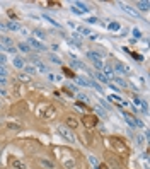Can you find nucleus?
Returning <instances> with one entry per match:
<instances>
[{
  "instance_id": "nucleus-9",
  "label": "nucleus",
  "mask_w": 150,
  "mask_h": 169,
  "mask_svg": "<svg viewBox=\"0 0 150 169\" xmlns=\"http://www.w3.org/2000/svg\"><path fill=\"white\" fill-rule=\"evenodd\" d=\"M121 5V10L123 12H126L128 16H131V17H138V10H135L133 7H130L128 3H119Z\"/></svg>"
},
{
  "instance_id": "nucleus-42",
  "label": "nucleus",
  "mask_w": 150,
  "mask_h": 169,
  "mask_svg": "<svg viewBox=\"0 0 150 169\" xmlns=\"http://www.w3.org/2000/svg\"><path fill=\"white\" fill-rule=\"evenodd\" d=\"M7 70H5V68H3V67H0V77H3V79H5V77H7Z\"/></svg>"
},
{
  "instance_id": "nucleus-14",
  "label": "nucleus",
  "mask_w": 150,
  "mask_h": 169,
  "mask_svg": "<svg viewBox=\"0 0 150 169\" xmlns=\"http://www.w3.org/2000/svg\"><path fill=\"white\" fill-rule=\"evenodd\" d=\"M114 68H116L118 72H121V74H130V68H128L126 65H123L121 62H114Z\"/></svg>"
},
{
  "instance_id": "nucleus-41",
  "label": "nucleus",
  "mask_w": 150,
  "mask_h": 169,
  "mask_svg": "<svg viewBox=\"0 0 150 169\" xmlns=\"http://www.w3.org/2000/svg\"><path fill=\"white\" fill-rule=\"evenodd\" d=\"M133 36H135V38L142 36V33H140V29H138V27H135V29H133Z\"/></svg>"
},
{
  "instance_id": "nucleus-16",
  "label": "nucleus",
  "mask_w": 150,
  "mask_h": 169,
  "mask_svg": "<svg viewBox=\"0 0 150 169\" xmlns=\"http://www.w3.org/2000/svg\"><path fill=\"white\" fill-rule=\"evenodd\" d=\"M5 128L10 131H19L22 127H20V123H14V121H9V123H5Z\"/></svg>"
},
{
  "instance_id": "nucleus-33",
  "label": "nucleus",
  "mask_w": 150,
  "mask_h": 169,
  "mask_svg": "<svg viewBox=\"0 0 150 169\" xmlns=\"http://www.w3.org/2000/svg\"><path fill=\"white\" fill-rule=\"evenodd\" d=\"M19 80H22V82H29V80H31V77H29V75H26V74H20V75H19Z\"/></svg>"
},
{
  "instance_id": "nucleus-27",
  "label": "nucleus",
  "mask_w": 150,
  "mask_h": 169,
  "mask_svg": "<svg viewBox=\"0 0 150 169\" xmlns=\"http://www.w3.org/2000/svg\"><path fill=\"white\" fill-rule=\"evenodd\" d=\"M19 50H20V51H24V53H29V50H31V48H29V44H27V43H19Z\"/></svg>"
},
{
  "instance_id": "nucleus-30",
  "label": "nucleus",
  "mask_w": 150,
  "mask_h": 169,
  "mask_svg": "<svg viewBox=\"0 0 150 169\" xmlns=\"http://www.w3.org/2000/svg\"><path fill=\"white\" fill-rule=\"evenodd\" d=\"M77 82H78L80 86H87V87H91V82H89L87 79H80V77H78V79H77Z\"/></svg>"
},
{
  "instance_id": "nucleus-23",
  "label": "nucleus",
  "mask_w": 150,
  "mask_h": 169,
  "mask_svg": "<svg viewBox=\"0 0 150 169\" xmlns=\"http://www.w3.org/2000/svg\"><path fill=\"white\" fill-rule=\"evenodd\" d=\"M0 44H7V46H12L14 44V41L10 39L9 36H5V34H0Z\"/></svg>"
},
{
  "instance_id": "nucleus-47",
  "label": "nucleus",
  "mask_w": 150,
  "mask_h": 169,
  "mask_svg": "<svg viewBox=\"0 0 150 169\" xmlns=\"http://www.w3.org/2000/svg\"><path fill=\"white\" fill-rule=\"evenodd\" d=\"M89 161H91V164H92V166H95V168H97V161H95V157H92V155H91V157H89Z\"/></svg>"
},
{
  "instance_id": "nucleus-28",
  "label": "nucleus",
  "mask_w": 150,
  "mask_h": 169,
  "mask_svg": "<svg viewBox=\"0 0 150 169\" xmlns=\"http://www.w3.org/2000/svg\"><path fill=\"white\" fill-rule=\"evenodd\" d=\"M43 19H44V21H48V22H51V24H53V26H56V27H60V24H58V22H56V21H55L53 17H50V16L43 14Z\"/></svg>"
},
{
  "instance_id": "nucleus-31",
  "label": "nucleus",
  "mask_w": 150,
  "mask_h": 169,
  "mask_svg": "<svg viewBox=\"0 0 150 169\" xmlns=\"http://www.w3.org/2000/svg\"><path fill=\"white\" fill-rule=\"evenodd\" d=\"M114 79V82L118 84V86H121V87H126V82H125V79H118V77H112Z\"/></svg>"
},
{
  "instance_id": "nucleus-29",
  "label": "nucleus",
  "mask_w": 150,
  "mask_h": 169,
  "mask_svg": "<svg viewBox=\"0 0 150 169\" xmlns=\"http://www.w3.org/2000/svg\"><path fill=\"white\" fill-rule=\"evenodd\" d=\"M34 34H36V38H41V39H44V38H46V33H44V31H41V29H34Z\"/></svg>"
},
{
  "instance_id": "nucleus-43",
  "label": "nucleus",
  "mask_w": 150,
  "mask_h": 169,
  "mask_svg": "<svg viewBox=\"0 0 150 169\" xmlns=\"http://www.w3.org/2000/svg\"><path fill=\"white\" fill-rule=\"evenodd\" d=\"M5 51H9V53H16V48H14V46H5Z\"/></svg>"
},
{
  "instance_id": "nucleus-21",
  "label": "nucleus",
  "mask_w": 150,
  "mask_h": 169,
  "mask_svg": "<svg viewBox=\"0 0 150 169\" xmlns=\"http://www.w3.org/2000/svg\"><path fill=\"white\" fill-rule=\"evenodd\" d=\"M12 63H14V67H16V68H24V65H26V63H24V60H22L20 56H14Z\"/></svg>"
},
{
  "instance_id": "nucleus-36",
  "label": "nucleus",
  "mask_w": 150,
  "mask_h": 169,
  "mask_svg": "<svg viewBox=\"0 0 150 169\" xmlns=\"http://www.w3.org/2000/svg\"><path fill=\"white\" fill-rule=\"evenodd\" d=\"M63 74L67 75V77H75V75H74V72H72L70 68H67V67H63Z\"/></svg>"
},
{
  "instance_id": "nucleus-18",
  "label": "nucleus",
  "mask_w": 150,
  "mask_h": 169,
  "mask_svg": "<svg viewBox=\"0 0 150 169\" xmlns=\"http://www.w3.org/2000/svg\"><path fill=\"white\" fill-rule=\"evenodd\" d=\"M75 9H77L80 14H85V12H89V7H87L85 3H82V2H75Z\"/></svg>"
},
{
  "instance_id": "nucleus-55",
  "label": "nucleus",
  "mask_w": 150,
  "mask_h": 169,
  "mask_svg": "<svg viewBox=\"0 0 150 169\" xmlns=\"http://www.w3.org/2000/svg\"><path fill=\"white\" fill-rule=\"evenodd\" d=\"M0 121H2V116H0Z\"/></svg>"
},
{
  "instance_id": "nucleus-52",
  "label": "nucleus",
  "mask_w": 150,
  "mask_h": 169,
  "mask_svg": "<svg viewBox=\"0 0 150 169\" xmlns=\"http://www.w3.org/2000/svg\"><path fill=\"white\" fill-rule=\"evenodd\" d=\"M87 22H91V24H95V22H97V19H95V17H91L89 21H87Z\"/></svg>"
},
{
  "instance_id": "nucleus-15",
  "label": "nucleus",
  "mask_w": 150,
  "mask_h": 169,
  "mask_svg": "<svg viewBox=\"0 0 150 169\" xmlns=\"http://www.w3.org/2000/svg\"><path fill=\"white\" fill-rule=\"evenodd\" d=\"M34 68L39 70V72H43V74H48V67L43 62H39V60H34Z\"/></svg>"
},
{
  "instance_id": "nucleus-35",
  "label": "nucleus",
  "mask_w": 150,
  "mask_h": 169,
  "mask_svg": "<svg viewBox=\"0 0 150 169\" xmlns=\"http://www.w3.org/2000/svg\"><path fill=\"white\" fill-rule=\"evenodd\" d=\"M95 111H97V114H99V116H104V118H106V111H104L101 106H95Z\"/></svg>"
},
{
  "instance_id": "nucleus-7",
  "label": "nucleus",
  "mask_w": 150,
  "mask_h": 169,
  "mask_svg": "<svg viewBox=\"0 0 150 169\" xmlns=\"http://www.w3.org/2000/svg\"><path fill=\"white\" fill-rule=\"evenodd\" d=\"M106 161H108V164L111 166L112 169H123V166L118 162V159H116V155H112V154H106Z\"/></svg>"
},
{
  "instance_id": "nucleus-20",
  "label": "nucleus",
  "mask_w": 150,
  "mask_h": 169,
  "mask_svg": "<svg viewBox=\"0 0 150 169\" xmlns=\"http://www.w3.org/2000/svg\"><path fill=\"white\" fill-rule=\"evenodd\" d=\"M109 101H114V103L119 104V106H126V104H128V103H125V101H123L119 96H116V94H111V96H109Z\"/></svg>"
},
{
  "instance_id": "nucleus-53",
  "label": "nucleus",
  "mask_w": 150,
  "mask_h": 169,
  "mask_svg": "<svg viewBox=\"0 0 150 169\" xmlns=\"http://www.w3.org/2000/svg\"><path fill=\"white\" fill-rule=\"evenodd\" d=\"M3 50H5V46H3V44H0V51H3Z\"/></svg>"
},
{
  "instance_id": "nucleus-5",
  "label": "nucleus",
  "mask_w": 150,
  "mask_h": 169,
  "mask_svg": "<svg viewBox=\"0 0 150 169\" xmlns=\"http://www.w3.org/2000/svg\"><path fill=\"white\" fill-rule=\"evenodd\" d=\"M38 164H39L43 169H56L55 162H53V161H50L48 157H39V159H38Z\"/></svg>"
},
{
  "instance_id": "nucleus-25",
  "label": "nucleus",
  "mask_w": 150,
  "mask_h": 169,
  "mask_svg": "<svg viewBox=\"0 0 150 169\" xmlns=\"http://www.w3.org/2000/svg\"><path fill=\"white\" fill-rule=\"evenodd\" d=\"M92 77H94V79H97V80H101V82H109V80L106 79V75L102 74V72H94Z\"/></svg>"
},
{
  "instance_id": "nucleus-3",
  "label": "nucleus",
  "mask_w": 150,
  "mask_h": 169,
  "mask_svg": "<svg viewBox=\"0 0 150 169\" xmlns=\"http://www.w3.org/2000/svg\"><path fill=\"white\" fill-rule=\"evenodd\" d=\"M87 58L92 60V63H94V67L97 68V72L104 67V63H102V60H101V55H97V53H94V51H87Z\"/></svg>"
},
{
  "instance_id": "nucleus-10",
  "label": "nucleus",
  "mask_w": 150,
  "mask_h": 169,
  "mask_svg": "<svg viewBox=\"0 0 150 169\" xmlns=\"http://www.w3.org/2000/svg\"><path fill=\"white\" fill-rule=\"evenodd\" d=\"M123 118H125V121H126V123L130 125L131 128H135V127H136V120H135V116H133V114H130V113H125V111H123Z\"/></svg>"
},
{
  "instance_id": "nucleus-37",
  "label": "nucleus",
  "mask_w": 150,
  "mask_h": 169,
  "mask_svg": "<svg viewBox=\"0 0 150 169\" xmlns=\"http://www.w3.org/2000/svg\"><path fill=\"white\" fill-rule=\"evenodd\" d=\"M5 62H7V56L3 55V53H0V67H3V65H5Z\"/></svg>"
},
{
  "instance_id": "nucleus-45",
  "label": "nucleus",
  "mask_w": 150,
  "mask_h": 169,
  "mask_svg": "<svg viewBox=\"0 0 150 169\" xmlns=\"http://www.w3.org/2000/svg\"><path fill=\"white\" fill-rule=\"evenodd\" d=\"M3 33H7V27H5V24L0 22V34H3Z\"/></svg>"
},
{
  "instance_id": "nucleus-50",
  "label": "nucleus",
  "mask_w": 150,
  "mask_h": 169,
  "mask_svg": "<svg viewBox=\"0 0 150 169\" xmlns=\"http://www.w3.org/2000/svg\"><path fill=\"white\" fill-rule=\"evenodd\" d=\"M135 106H136V108H140V106H142V101H140V99H138V97H136V99H135Z\"/></svg>"
},
{
  "instance_id": "nucleus-22",
  "label": "nucleus",
  "mask_w": 150,
  "mask_h": 169,
  "mask_svg": "<svg viewBox=\"0 0 150 169\" xmlns=\"http://www.w3.org/2000/svg\"><path fill=\"white\" fill-rule=\"evenodd\" d=\"M136 7H138L140 10H149L150 2H147V0H140V2H136Z\"/></svg>"
},
{
  "instance_id": "nucleus-46",
  "label": "nucleus",
  "mask_w": 150,
  "mask_h": 169,
  "mask_svg": "<svg viewBox=\"0 0 150 169\" xmlns=\"http://www.w3.org/2000/svg\"><path fill=\"white\" fill-rule=\"evenodd\" d=\"M109 87H111V89L114 91V92H119V91H121V89H119L118 86H114V84H109Z\"/></svg>"
},
{
  "instance_id": "nucleus-6",
  "label": "nucleus",
  "mask_w": 150,
  "mask_h": 169,
  "mask_svg": "<svg viewBox=\"0 0 150 169\" xmlns=\"http://www.w3.org/2000/svg\"><path fill=\"white\" fill-rule=\"evenodd\" d=\"M27 44H29V48H33V50H36V51H44L46 48L43 46V43H39L36 38H29L27 39Z\"/></svg>"
},
{
  "instance_id": "nucleus-32",
  "label": "nucleus",
  "mask_w": 150,
  "mask_h": 169,
  "mask_svg": "<svg viewBox=\"0 0 150 169\" xmlns=\"http://www.w3.org/2000/svg\"><path fill=\"white\" fill-rule=\"evenodd\" d=\"M89 82H91V87H94V89H97L99 92H102V91H104V89H102V87H101V86H99L97 82H94V80H89Z\"/></svg>"
},
{
  "instance_id": "nucleus-1",
  "label": "nucleus",
  "mask_w": 150,
  "mask_h": 169,
  "mask_svg": "<svg viewBox=\"0 0 150 169\" xmlns=\"http://www.w3.org/2000/svg\"><path fill=\"white\" fill-rule=\"evenodd\" d=\"M55 116H56L55 106L48 104V106H43V108H39V118H43V120H51V118H55Z\"/></svg>"
},
{
  "instance_id": "nucleus-13",
  "label": "nucleus",
  "mask_w": 150,
  "mask_h": 169,
  "mask_svg": "<svg viewBox=\"0 0 150 169\" xmlns=\"http://www.w3.org/2000/svg\"><path fill=\"white\" fill-rule=\"evenodd\" d=\"M10 166H12V169H27L20 159H10Z\"/></svg>"
},
{
  "instance_id": "nucleus-24",
  "label": "nucleus",
  "mask_w": 150,
  "mask_h": 169,
  "mask_svg": "<svg viewBox=\"0 0 150 169\" xmlns=\"http://www.w3.org/2000/svg\"><path fill=\"white\" fill-rule=\"evenodd\" d=\"M77 31H78V34H84V36H91V34H92V31H91L89 27H85V26L77 27Z\"/></svg>"
},
{
  "instance_id": "nucleus-49",
  "label": "nucleus",
  "mask_w": 150,
  "mask_h": 169,
  "mask_svg": "<svg viewBox=\"0 0 150 169\" xmlns=\"http://www.w3.org/2000/svg\"><path fill=\"white\" fill-rule=\"evenodd\" d=\"M131 55H133V58H136L138 62H142V60H143V58H142V55H138V53H131Z\"/></svg>"
},
{
  "instance_id": "nucleus-38",
  "label": "nucleus",
  "mask_w": 150,
  "mask_h": 169,
  "mask_svg": "<svg viewBox=\"0 0 150 169\" xmlns=\"http://www.w3.org/2000/svg\"><path fill=\"white\" fill-rule=\"evenodd\" d=\"M78 99L84 103H89V96H85V94H78Z\"/></svg>"
},
{
  "instance_id": "nucleus-2",
  "label": "nucleus",
  "mask_w": 150,
  "mask_h": 169,
  "mask_svg": "<svg viewBox=\"0 0 150 169\" xmlns=\"http://www.w3.org/2000/svg\"><path fill=\"white\" fill-rule=\"evenodd\" d=\"M56 130H58V133H60V135H61V137H63V138H65L67 142H70V144H74V142H75V135H74V131L70 130L68 127H65V125H60V127H58Z\"/></svg>"
},
{
  "instance_id": "nucleus-54",
  "label": "nucleus",
  "mask_w": 150,
  "mask_h": 169,
  "mask_svg": "<svg viewBox=\"0 0 150 169\" xmlns=\"http://www.w3.org/2000/svg\"><path fill=\"white\" fill-rule=\"evenodd\" d=\"M0 108H2V101H0Z\"/></svg>"
},
{
  "instance_id": "nucleus-51",
  "label": "nucleus",
  "mask_w": 150,
  "mask_h": 169,
  "mask_svg": "<svg viewBox=\"0 0 150 169\" xmlns=\"http://www.w3.org/2000/svg\"><path fill=\"white\" fill-rule=\"evenodd\" d=\"M97 169H108V164H97Z\"/></svg>"
},
{
  "instance_id": "nucleus-39",
  "label": "nucleus",
  "mask_w": 150,
  "mask_h": 169,
  "mask_svg": "<svg viewBox=\"0 0 150 169\" xmlns=\"http://www.w3.org/2000/svg\"><path fill=\"white\" fill-rule=\"evenodd\" d=\"M48 79H50V80H56V82H58V80H60V75H55V74H48Z\"/></svg>"
},
{
  "instance_id": "nucleus-11",
  "label": "nucleus",
  "mask_w": 150,
  "mask_h": 169,
  "mask_svg": "<svg viewBox=\"0 0 150 169\" xmlns=\"http://www.w3.org/2000/svg\"><path fill=\"white\" fill-rule=\"evenodd\" d=\"M65 127H68L70 130L74 131L75 128L78 127V120H77L75 116H68V118H67V125H65Z\"/></svg>"
},
{
  "instance_id": "nucleus-44",
  "label": "nucleus",
  "mask_w": 150,
  "mask_h": 169,
  "mask_svg": "<svg viewBox=\"0 0 150 169\" xmlns=\"http://www.w3.org/2000/svg\"><path fill=\"white\" fill-rule=\"evenodd\" d=\"M135 140H136V145H142V144H143V140H142V137H140V135H136V137H135Z\"/></svg>"
},
{
  "instance_id": "nucleus-40",
  "label": "nucleus",
  "mask_w": 150,
  "mask_h": 169,
  "mask_svg": "<svg viewBox=\"0 0 150 169\" xmlns=\"http://www.w3.org/2000/svg\"><path fill=\"white\" fill-rule=\"evenodd\" d=\"M48 58H50L53 63H60V58H58V56H55V55H48Z\"/></svg>"
},
{
  "instance_id": "nucleus-12",
  "label": "nucleus",
  "mask_w": 150,
  "mask_h": 169,
  "mask_svg": "<svg viewBox=\"0 0 150 169\" xmlns=\"http://www.w3.org/2000/svg\"><path fill=\"white\" fill-rule=\"evenodd\" d=\"M102 74L106 75V79L109 80V79L114 77V68H112L111 65H104V67H102Z\"/></svg>"
},
{
  "instance_id": "nucleus-8",
  "label": "nucleus",
  "mask_w": 150,
  "mask_h": 169,
  "mask_svg": "<svg viewBox=\"0 0 150 169\" xmlns=\"http://www.w3.org/2000/svg\"><path fill=\"white\" fill-rule=\"evenodd\" d=\"M111 142L114 144V147H116V149L119 150L121 154H126V152H128V149H126V145L123 144V140H119L118 137H112V138H111Z\"/></svg>"
},
{
  "instance_id": "nucleus-26",
  "label": "nucleus",
  "mask_w": 150,
  "mask_h": 169,
  "mask_svg": "<svg viewBox=\"0 0 150 169\" xmlns=\"http://www.w3.org/2000/svg\"><path fill=\"white\" fill-rule=\"evenodd\" d=\"M24 70H26V74H29V77L38 72L36 68H34V65H24Z\"/></svg>"
},
{
  "instance_id": "nucleus-34",
  "label": "nucleus",
  "mask_w": 150,
  "mask_h": 169,
  "mask_svg": "<svg viewBox=\"0 0 150 169\" xmlns=\"http://www.w3.org/2000/svg\"><path fill=\"white\" fill-rule=\"evenodd\" d=\"M108 27H109L111 31H118V29H119V24H118V22H111Z\"/></svg>"
},
{
  "instance_id": "nucleus-48",
  "label": "nucleus",
  "mask_w": 150,
  "mask_h": 169,
  "mask_svg": "<svg viewBox=\"0 0 150 169\" xmlns=\"http://www.w3.org/2000/svg\"><path fill=\"white\" fill-rule=\"evenodd\" d=\"M48 5H51V7H53V9H58V7H60V3H58V2H48Z\"/></svg>"
},
{
  "instance_id": "nucleus-17",
  "label": "nucleus",
  "mask_w": 150,
  "mask_h": 169,
  "mask_svg": "<svg viewBox=\"0 0 150 169\" xmlns=\"http://www.w3.org/2000/svg\"><path fill=\"white\" fill-rule=\"evenodd\" d=\"M5 27H7V29H10V31H19V29H20V24L16 22V21H9V22L5 24Z\"/></svg>"
},
{
  "instance_id": "nucleus-4",
  "label": "nucleus",
  "mask_w": 150,
  "mask_h": 169,
  "mask_svg": "<svg viewBox=\"0 0 150 169\" xmlns=\"http://www.w3.org/2000/svg\"><path fill=\"white\" fill-rule=\"evenodd\" d=\"M82 123H84V127H85V128H94V127H97V116H92V114H84Z\"/></svg>"
},
{
  "instance_id": "nucleus-19",
  "label": "nucleus",
  "mask_w": 150,
  "mask_h": 169,
  "mask_svg": "<svg viewBox=\"0 0 150 169\" xmlns=\"http://www.w3.org/2000/svg\"><path fill=\"white\" fill-rule=\"evenodd\" d=\"M63 168H65V169H74L75 168V161L72 159V157L63 159Z\"/></svg>"
}]
</instances>
